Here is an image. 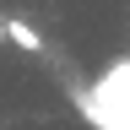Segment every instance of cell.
I'll return each mask as SVG.
<instances>
[{"instance_id":"cell-1","label":"cell","mask_w":130,"mask_h":130,"mask_svg":"<svg viewBox=\"0 0 130 130\" xmlns=\"http://www.w3.org/2000/svg\"><path fill=\"white\" fill-rule=\"evenodd\" d=\"M87 119L98 130H130V65L103 81V92L87 98Z\"/></svg>"},{"instance_id":"cell-2","label":"cell","mask_w":130,"mask_h":130,"mask_svg":"<svg viewBox=\"0 0 130 130\" xmlns=\"http://www.w3.org/2000/svg\"><path fill=\"white\" fill-rule=\"evenodd\" d=\"M6 38H11L16 49H27V54H43V38H38V32L22 22V16H11V22H6Z\"/></svg>"},{"instance_id":"cell-3","label":"cell","mask_w":130,"mask_h":130,"mask_svg":"<svg viewBox=\"0 0 130 130\" xmlns=\"http://www.w3.org/2000/svg\"><path fill=\"white\" fill-rule=\"evenodd\" d=\"M0 43H6V22H0Z\"/></svg>"}]
</instances>
